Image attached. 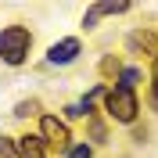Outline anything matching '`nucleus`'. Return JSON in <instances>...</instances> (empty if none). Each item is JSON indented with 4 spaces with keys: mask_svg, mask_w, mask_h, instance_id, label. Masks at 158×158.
<instances>
[{
    "mask_svg": "<svg viewBox=\"0 0 158 158\" xmlns=\"http://www.w3.org/2000/svg\"><path fill=\"white\" fill-rule=\"evenodd\" d=\"M32 50V32L25 25H7L0 29V61L4 65H22Z\"/></svg>",
    "mask_w": 158,
    "mask_h": 158,
    "instance_id": "f257e3e1",
    "label": "nucleus"
},
{
    "mask_svg": "<svg viewBox=\"0 0 158 158\" xmlns=\"http://www.w3.org/2000/svg\"><path fill=\"white\" fill-rule=\"evenodd\" d=\"M104 108H108V115L115 118V122H133L137 111H140V104H137V94H133V90L115 86V90L104 94Z\"/></svg>",
    "mask_w": 158,
    "mask_h": 158,
    "instance_id": "f03ea898",
    "label": "nucleus"
},
{
    "mask_svg": "<svg viewBox=\"0 0 158 158\" xmlns=\"http://www.w3.org/2000/svg\"><path fill=\"white\" fill-rule=\"evenodd\" d=\"M40 137H43V144H54V148H65V151L72 148V133L58 115H40Z\"/></svg>",
    "mask_w": 158,
    "mask_h": 158,
    "instance_id": "7ed1b4c3",
    "label": "nucleus"
},
{
    "mask_svg": "<svg viewBox=\"0 0 158 158\" xmlns=\"http://www.w3.org/2000/svg\"><path fill=\"white\" fill-rule=\"evenodd\" d=\"M79 50H83V43H79L76 36H65V40H58V43H50L47 65H72V61L79 58Z\"/></svg>",
    "mask_w": 158,
    "mask_h": 158,
    "instance_id": "20e7f679",
    "label": "nucleus"
},
{
    "mask_svg": "<svg viewBox=\"0 0 158 158\" xmlns=\"http://www.w3.org/2000/svg\"><path fill=\"white\" fill-rule=\"evenodd\" d=\"M122 11H129V4H94V7L83 15V25H86V29H94V25H97V18H104V15H122Z\"/></svg>",
    "mask_w": 158,
    "mask_h": 158,
    "instance_id": "39448f33",
    "label": "nucleus"
},
{
    "mask_svg": "<svg viewBox=\"0 0 158 158\" xmlns=\"http://www.w3.org/2000/svg\"><path fill=\"white\" fill-rule=\"evenodd\" d=\"M18 151L25 158H43V137H18Z\"/></svg>",
    "mask_w": 158,
    "mask_h": 158,
    "instance_id": "423d86ee",
    "label": "nucleus"
},
{
    "mask_svg": "<svg viewBox=\"0 0 158 158\" xmlns=\"http://www.w3.org/2000/svg\"><path fill=\"white\" fill-rule=\"evenodd\" d=\"M90 111H94V101H90V97H83V101H76V104H72L65 115H69V118H83V115H90Z\"/></svg>",
    "mask_w": 158,
    "mask_h": 158,
    "instance_id": "0eeeda50",
    "label": "nucleus"
},
{
    "mask_svg": "<svg viewBox=\"0 0 158 158\" xmlns=\"http://www.w3.org/2000/svg\"><path fill=\"white\" fill-rule=\"evenodd\" d=\"M140 83V69H122V76H118V86L122 90H133Z\"/></svg>",
    "mask_w": 158,
    "mask_h": 158,
    "instance_id": "6e6552de",
    "label": "nucleus"
},
{
    "mask_svg": "<svg viewBox=\"0 0 158 158\" xmlns=\"http://www.w3.org/2000/svg\"><path fill=\"white\" fill-rule=\"evenodd\" d=\"M15 115H18V118H32V115H40V101H18Z\"/></svg>",
    "mask_w": 158,
    "mask_h": 158,
    "instance_id": "1a4fd4ad",
    "label": "nucleus"
},
{
    "mask_svg": "<svg viewBox=\"0 0 158 158\" xmlns=\"http://www.w3.org/2000/svg\"><path fill=\"white\" fill-rule=\"evenodd\" d=\"M0 155L4 158H22V151H18V144L11 137H0Z\"/></svg>",
    "mask_w": 158,
    "mask_h": 158,
    "instance_id": "9d476101",
    "label": "nucleus"
},
{
    "mask_svg": "<svg viewBox=\"0 0 158 158\" xmlns=\"http://www.w3.org/2000/svg\"><path fill=\"white\" fill-rule=\"evenodd\" d=\"M69 158H94V148H90V144H79V148H69Z\"/></svg>",
    "mask_w": 158,
    "mask_h": 158,
    "instance_id": "9b49d317",
    "label": "nucleus"
},
{
    "mask_svg": "<svg viewBox=\"0 0 158 158\" xmlns=\"http://www.w3.org/2000/svg\"><path fill=\"white\" fill-rule=\"evenodd\" d=\"M151 101H155V108H158V61H155V69H151Z\"/></svg>",
    "mask_w": 158,
    "mask_h": 158,
    "instance_id": "f8f14e48",
    "label": "nucleus"
}]
</instances>
